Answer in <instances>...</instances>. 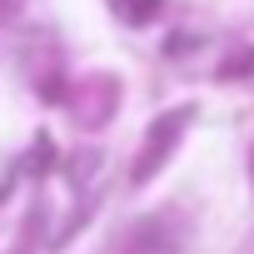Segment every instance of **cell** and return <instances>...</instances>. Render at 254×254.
<instances>
[{
    "label": "cell",
    "instance_id": "6da1fadb",
    "mask_svg": "<svg viewBox=\"0 0 254 254\" xmlns=\"http://www.w3.org/2000/svg\"><path fill=\"white\" fill-rule=\"evenodd\" d=\"M190 120H194V110L185 105V110H170V115H160V120L150 125V135H145V145H140V160H135V185H145V180L170 160V150L180 145V135H185Z\"/></svg>",
    "mask_w": 254,
    "mask_h": 254
},
{
    "label": "cell",
    "instance_id": "7a4b0ae2",
    "mask_svg": "<svg viewBox=\"0 0 254 254\" xmlns=\"http://www.w3.org/2000/svg\"><path fill=\"white\" fill-rule=\"evenodd\" d=\"M115 5H120L125 20H135V25H145V20L160 15V0H115Z\"/></svg>",
    "mask_w": 254,
    "mask_h": 254
},
{
    "label": "cell",
    "instance_id": "3957f363",
    "mask_svg": "<svg viewBox=\"0 0 254 254\" xmlns=\"http://www.w3.org/2000/svg\"><path fill=\"white\" fill-rule=\"evenodd\" d=\"M239 254H254V234H249V239H244V244H239Z\"/></svg>",
    "mask_w": 254,
    "mask_h": 254
}]
</instances>
